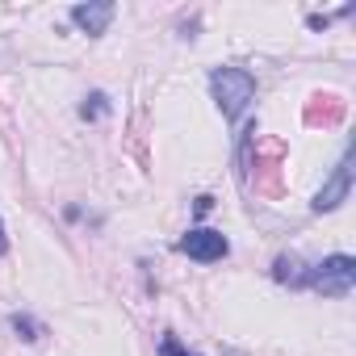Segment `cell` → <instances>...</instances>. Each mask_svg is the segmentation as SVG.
I'll list each match as a JSON object with an SVG mask.
<instances>
[{"mask_svg": "<svg viewBox=\"0 0 356 356\" xmlns=\"http://www.w3.org/2000/svg\"><path fill=\"white\" fill-rule=\"evenodd\" d=\"M210 88H214L218 109H222L227 122H235V118L248 109V101L256 97V80H252V72H243V67H218V72L210 76Z\"/></svg>", "mask_w": 356, "mask_h": 356, "instance_id": "obj_1", "label": "cell"}, {"mask_svg": "<svg viewBox=\"0 0 356 356\" xmlns=\"http://www.w3.org/2000/svg\"><path fill=\"white\" fill-rule=\"evenodd\" d=\"M306 285H314V289L327 293V298H348L352 285H356V260H352V256H327V260L306 277Z\"/></svg>", "mask_w": 356, "mask_h": 356, "instance_id": "obj_2", "label": "cell"}, {"mask_svg": "<svg viewBox=\"0 0 356 356\" xmlns=\"http://www.w3.org/2000/svg\"><path fill=\"white\" fill-rule=\"evenodd\" d=\"M181 248L189 260H202V264H210V260H222L227 252H231V243H227V235L222 231H210V227H197V231H189L181 243Z\"/></svg>", "mask_w": 356, "mask_h": 356, "instance_id": "obj_3", "label": "cell"}, {"mask_svg": "<svg viewBox=\"0 0 356 356\" xmlns=\"http://www.w3.org/2000/svg\"><path fill=\"white\" fill-rule=\"evenodd\" d=\"M348 189H352V151L339 159V168L331 172V181L318 189V197H314V210H318V214L335 210L339 202H348Z\"/></svg>", "mask_w": 356, "mask_h": 356, "instance_id": "obj_4", "label": "cell"}, {"mask_svg": "<svg viewBox=\"0 0 356 356\" xmlns=\"http://www.w3.org/2000/svg\"><path fill=\"white\" fill-rule=\"evenodd\" d=\"M72 22H76L84 34H105V30H109V22H113V5H109V0L76 5V9H72Z\"/></svg>", "mask_w": 356, "mask_h": 356, "instance_id": "obj_5", "label": "cell"}, {"mask_svg": "<svg viewBox=\"0 0 356 356\" xmlns=\"http://www.w3.org/2000/svg\"><path fill=\"white\" fill-rule=\"evenodd\" d=\"M80 113H84V118H105V113H109V97H105V92H92V97L80 105Z\"/></svg>", "mask_w": 356, "mask_h": 356, "instance_id": "obj_6", "label": "cell"}, {"mask_svg": "<svg viewBox=\"0 0 356 356\" xmlns=\"http://www.w3.org/2000/svg\"><path fill=\"white\" fill-rule=\"evenodd\" d=\"M13 331H22V339H38V335H42V327H38L30 314H13Z\"/></svg>", "mask_w": 356, "mask_h": 356, "instance_id": "obj_7", "label": "cell"}, {"mask_svg": "<svg viewBox=\"0 0 356 356\" xmlns=\"http://www.w3.org/2000/svg\"><path fill=\"white\" fill-rule=\"evenodd\" d=\"M159 356H197V352H189L176 335H163V339H159Z\"/></svg>", "mask_w": 356, "mask_h": 356, "instance_id": "obj_8", "label": "cell"}, {"mask_svg": "<svg viewBox=\"0 0 356 356\" xmlns=\"http://www.w3.org/2000/svg\"><path fill=\"white\" fill-rule=\"evenodd\" d=\"M9 252V239H5V227H0V256H5Z\"/></svg>", "mask_w": 356, "mask_h": 356, "instance_id": "obj_9", "label": "cell"}]
</instances>
